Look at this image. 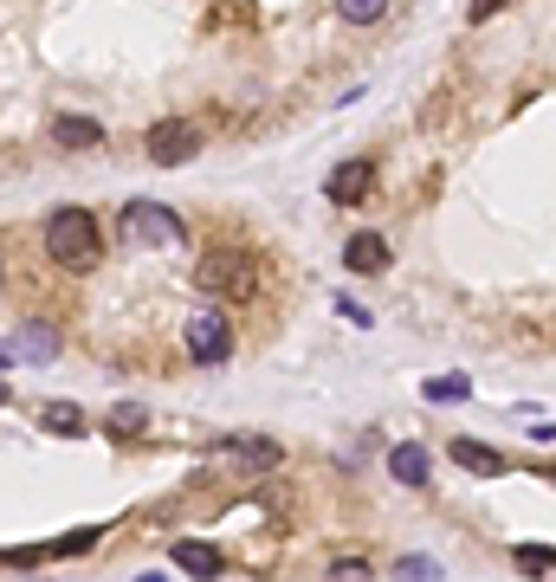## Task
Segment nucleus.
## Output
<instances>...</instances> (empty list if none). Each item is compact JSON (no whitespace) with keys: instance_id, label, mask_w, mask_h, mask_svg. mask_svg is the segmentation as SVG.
Masks as SVG:
<instances>
[{"instance_id":"obj_1","label":"nucleus","mask_w":556,"mask_h":582,"mask_svg":"<svg viewBox=\"0 0 556 582\" xmlns=\"http://www.w3.org/2000/svg\"><path fill=\"white\" fill-rule=\"evenodd\" d=\"M46 259L65 272H91L104 259V233L98 221L84 214V207H59V214H46Z\"/></svg>"},{"instance_id":"obj_2","label":"nucleus","mask_w":556,"mask_h":582,"mask_svg":"<svg viewBox=\"0 0 556 582\" xmlns=\"http://www.w3.org/2000/svg\"><path fill=\"white\" fill-rule=\"evenodd\" d=\"M194 285L221 305H253L260 298V259L253 253H208L194 266Z\"/></svg>"},{"instance_id":"obj_3","label":"nucleus","mask_w":556,"mask_h":582,"mask_svg":"<svg viewBox=\"0 0 556 582\" xmlns=\"http://www.w3.org/2000/svg\"><path fill=\"white\" fill-rule=\"evenodd\" d=\"M117 233L123 239H137V246H188V227L175 207H162V201H130L123 214H117Z\"/></svg>"},{"instance_id":"obj_4","label":"nucleus","mask_w":556,"mask_h":582,"mask_svg":"<svg viewBox=\"0 0 556 582\" xmlns=\"http://www.w3.org/2000/svg\"><path fill=\"white\" fill-rule=\"evenodd\" d=\"M188 356H194L201 369H214V363L233 356V330H226V317L214 305H201L194 317H188Z\"/></svg>"},{"instance_id":"obj_5","label":"nucleus","mask_w":556,"mask_h":582,"mask_svg":"<svg viewBox=\"0 0 556 582\" xmlns=\"http://www.w3.org/2000/svg\"><path fill=\"white\" fill-rule=\"evenodd\" d=\"M143 150H149L155 169H182V162H194V150H201V130L182 123V116H169V123H155L143 136Z\"/></svg>"},{"instance_id":"obj_6","label":"nucleus","mask_w":556,"mask_h":582,"mask_svg":"<svg viewBox=\"0 0 556 582\" xmlns=\"http://www.w3.org/2000/svg\"><path fill=\"white\" fill-rule=\"evenodd\" d=\"M370 188H375V162H370V155H356V162H336L331 182H324V194H331L336 207H356V201H370Z\"/></svg>"},{"instance_id":"obj_7","label":"nucleus","mask_w":556,"mask_h":582,"mask_svg":"<svg viewBox=\"0 0 556 582\" xmlns=\"http://www.w3.org/2000/svg\"><path fill=\"white\" fill-rule=\"evenodd\" d=\"M221 460L246 466V472H272L285 453H279V440H272V433H226V440H221Z\"/></svg>"},{"instance_id":"obj_8","label":"nucleus","mask_w":556,"mask_h":582,"mask_svg":"<svg viewBox=\"0 0 556 582\" xmlns=\"http://www.w3.org/2000/svg\"><path fill=\"white\" fill-rule=\"evenodd\" d=\"M169 557H175V563H182V570H188L194 582H214V576L226 570V557L214 550V543H201V538H182L175 550H169Z\"/></svg>"},{"instance_id":"obj_9","label":"nucleus","mask_w":556,"mask_h":582,"mask_svg":"<svg viewBox=\"0 0 556 582\" xmlns=\"http://www.w3.org/2000/svg\"><path fill=\"white\" fill-rule=\"evenodd\" d=\"M7 349H13L20 363H52V356H59V330H52V324H20V330L7 337Z\"/></svg>"},{"instance_id":"obj_10","label":"nucleus","mask_w":556,"mask_h":582,"mask_svg":"<svg viewBox=\"0 0 556 582\" xmlns=\"http://www.w3.org/2000/svg\"><path fill=\"white\" fill-rule=\"evenodd\" d=\"M427 472H434V460H427L421 440H402V447L388 453V479H395V486H427Z\"/></svg>"},{"instance_id":"obj_11","label":"nucleus","mask_w":556,"mask_h":582,"mask_svg":"<svg viewBox=\"0 0 556 582\" xmlns=\"http://www.w3.org/2000/svg\"><path fill=\"white\" fill-rule=\"evenodd\" d=\"M52 143H59V150H104V123H91V116H59V123H52Z\"/></svg>"},{"instance_id":"obj_12","label":"nucleus","mask_w":556,"mask_h":582,"mask_svg":"<svg viewBox=\"0 0 556 582\" xmlns=\"http://www.w3.org/2000/svg\"><path fill=\"white\" fill-rule=\"evenodd\" d=\"M343 266L350 272H382L388 266V239H382V233H356V239L343 246Z\"/></svg>"},{"instance_id":"obj_13","label":"nucleus","mask_w":556,"mask_h":582,"mask_svg":"<svg viewBox=\"0 0 556 582\" xmlns=\"http://www.w3.org/2000/svg\"><path fill=\"white\" fill-rule=\"evenodd\" d=\"M453 460L466 466V472H479V479H492V472H505V460H498V453H492L485 440H466V433L453 440Z\"/></svg>"},{"instance_id":"obj_14","label":"nucleus","mask_w":556,"mask_h":582,"mask_svg":"<svg viewBox=\"0 0 556 582\" xmlns=\"http://www.w3.org/2000/svg\"><path fill=\"white\" fill-rule=\"evenodd\" d=\"M143 427H149V415L137 408V401H117L111 408V440H137Z\"/></svg>"},{"instance_id":"obj_15","label":"nucleus","mask_w":556,"mask_h":582,"mask_svg":"<svg viewBox=\"0 0 556 582\" xmlns=\"http://www.w3.org/2000/svg\"><path fill=\"white\" fill-rule=\"evenodd\" d=\"M388 13V0H336V20H350V27H375Z\"/></svg>"},{"instance_id":"obj_16","label":"nucleus","mask_w":556,"mask_h":582,"mask_svg":"<svg viewBox=\"0 0 556 582\" xmlns=\"http://www.w3.org/2000/svg\"><path fill=\"white\" fill-rule=\"evenodd\" d=\"M512 563H518L524 576H550V543H518Z\"/></svg>"},{"instance_id":"obj_17","label":"nucleus","mask_w":556,"mask_h":582,"mask_svg":"<svg viewBox=\"0 0 556 582\" xmlns=\"http://www.w3.org/2000/svg\"><path fill=\"white\" fill-rule=\"evenodd\" d=\"M46 427H52V433H65V440H72V433H84V415H78L72 401H52V408H46Z\"/></svg>"},{"instance_id":"obj_18","label":"nucleus","mask_w":556,"mask_h":582,"mask_svg":"<svg viewBox=\"0 0 556 582\" xmlns=\"http://www.w3.org/2000/svg\"><path fill=\"white\" fill-rule=\"evenodd\" d=\"M395 582H441V563H434V557H402V563H395Z\"/></svg>"},{"instance_id":"obj_19","label":"nucleus","mask_w":556,"mask_h":582,"mask_svg":"<svg viewBox=\"0 0 556 582\" xmlns=\"http://www.w3.org/2000/svg\"><path fill=\"white\" fill-rule=\"evenodd\" d=\"M466 395H473L466 376H434V382H427V401H466Z\"/></svg>"},{"instance_id":"obj_20","label":"nucleus","mask_w":556,"mask_h":582,"mask_svg":"<svg viewBox=\"0 0 556 582\" xmlns=\"http://www.w3.org/2000/svg\"><path fill=\"white\" fill-rule=\"evenodd\" d=\"M331 582H375V570L363 563V557H336V563H331Z\"/></svg>"},{"instance_id":"obj_21","label":"nucleus","mask_w":556,"mask_h":582,"mask_svg":"<svg viewBox=\"0 0 556 582\" xmlns=\"http://www.w3.org/2000/svg\"><path fill=\"white\" fill-rule=\"evenodd\" d=\"M91 543H98V531H72V538L59 543V550H65V557H78V550H91Z\"/></svg>"},{"instance_id":"obj_22","label":"nucleus","mask_w":556,"mask_h":582,"mask_svg":"<svg viewBox=\"0 0 556 582\" xmlns=\"http://www.w3.org/2000/svg\"><path fill=\"white\" fill-rule=\"evenodd\" d=\"M498 7H505V0H473V20H492Z\"/></svg>"},{"instance_id":"obj_23","label":"nucleus","mask_w":556,"mask_h":582,"mask_svg":"<svg viewBox=\"0 0 556 582\" xmlns=\"http://www.w3.org/2000/svg\"><path fill=\"white\" fill-rule=\"evenodd\" d=\"M7 363H13V349H7V337H0V369H7Z\"/></svg>"},{"instance_id":"obj_24","label":"nucleus","mask_w":556,"mask_h":582,"mask_svg":"<svg viewBox=\"0 0 556 582\" xmlns=\"http://www.w3.org/2000/svg\"><path fill=\"white\" fill-rule=\"evenodd\" d=\"M137 582H162V576H137Z\"/></svg>"},{"instance_id":"obj_25","label":"nucleus","mask_w":556,"mask_h":582,"mask_svg":"<svg viewBox=\"0 0 556 582\" xmlns=\"http://www.w3.org/2000/svg\"><path fill=\"white\" fill-rule=\"evenodd\" d=\"M0 401H7V388H0Z\"/></svg>"}]
</instances>
